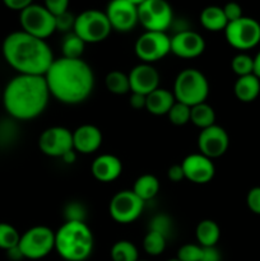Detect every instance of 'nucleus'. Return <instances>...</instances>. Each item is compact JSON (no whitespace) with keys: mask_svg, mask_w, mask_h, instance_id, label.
<instances>
[{"mask_svg":"<svg viewBox=\"0 0 260 261\" xmlns=\"http://www.w3.org/2000/svg\"><path fill=\"white\" fill-rule=\"evenodd\" d=\"M45 79L51 96L65 105L82 103L94 88L93 70L83 59H55Z\"/></svg>","mask_w":260,"mask_h":261,"instance_id":"f257e3e1","label":"nucleus"},{"mask_svg":"<svg viewBox=\"0 0 260 261\" xmlns=\"http://www.w3.org/2000/svg\"><path fill=\"white\" fill-rule=\"evenodd\" d=\"M50 96L45 75L18 74L5 86L2 98L9 116L27 121L45 111Z\"/></svg>","mask_w":260,"mask_h":261,"instance_id":"f03ea898","label":"nucleus"},{"mask_svg":"<svg viewBox=\"0 0 260 261\" xmlns=\"http://www.w3.org/2000/svg\"><path fill=\"white\" fill-rule=\"evenodd\" d=\"M3 56L18 74L45 75L55 58L46 40L20 31L9 33L3 41Z\"/></svg>","mask_w":260,"mask_h":261,"instance_id":"7ed1b4c3","label":"nucleus"},{"mask_svg":"<svg viewBox=\"0 0 260 261\" xmlns=\"http://www.w3.org/2000/svg\"><path fill=\"white\" fill-rule=\"evenodd\" d=\"M93 247V233L86 222L65 221L55 232V250L65 261H86Z\"/></svg>","mask_w":260,"mask_h":261,"instance_id":"20e7f679","label":"nucleus"},{"mask_svg":"<svg viewBox=\"0 0 260 261\" xmlns=\"http://www.w3.org/2000/svg\"><path fill=\"white\" fill-rule=\"evenodd\" d=\"M172 93L176 101L190 107L203 103L209 94L208 79L198 69L186 68L176 76Z\"/></svg>","mask_w":260,"mask_h":261,"instance_id":"39448f33","label":"nucleus"},{"mask_svg":"<svg viewBox=\"0 0 260 261\" xmlns=\"http://www.w3.org/2000/svg\"><path fill=\"white\" fill-rule=\"evenodd\" d=\"M18 249L28 260H41L55 250V232L47 226H35L20 234Z\"/></svg>","mask_w":260,"mask_h":261,"instance_id":"423d86ee","label":"nucleus"},{"mask_svg":"<svg viewBox=\"0 0 260 261\" xmlns=\"http://www.w3.org/2000/svg\"><path fill=\"white\" fill-rule=\"evenodd\" d=\"M112 28L105 12L88 9L75 17L73 32L86 43H98L106 40Z\"/></svg>","mask_w":260,"mask_h":261,"instance_id":"0eeeda50","label":"nucleus"},{"mask_svg":"<svg viewBox=\"0 0 260 261\" xmlns=\"http://www.w3.org/2000/svg\"><path fill=\"white\" fill-rule=\"evenodd\" d=\"M19 23L23 32L46 40L56 32V18L43 5H30L19 13Z\"/></svg>","mask_w":260,"mask_h":261,"instance_id":"6e6552de","label":"nucleus"},{"mask_svg":"<svg viewBox=\"0 0 260 261\" xmlns=\"http://www.w3.org/2000/svg\"><path fill=\"white\" fill-rule=\"evenodd\" d=\"M139 23L145 31L166 32L173 20V12L167 0H147L138 7Z\"/></svg>","mask_w":260,"mask_h":261,"instance_id":"1a4fd4ad","label":"nucleus"},{"mask_svg":"<svg viewBox=\"0 0 260 261\" xmlns=\"http://www.w3.org/2000/svg\"><path fill=\"white\" fill-rule=\"evenodd\" d=\"M227 42L237 50H250L260 42V23L250 17L229 22L224 30Z\"/></svg>","mask_w":260,"mask_h":261,"instance_id":"9d476101","label":"nucleus"},{"mask_svg":"<svg viewBox=\"0 0 260 261\" xmlns=\"http://www.w3.org/2000/svg\"><path fill=\"white\" fill-rule=\"evenodd\" d=\"M134 51L142 63L153 64L171 53V37L166 32L145 31L135 41Z\"/></svg>","mask_w":260,"mask_h":261,"instance_id":"9b49d317","label":"nucleus"},{"mask_svg":"<svg viewBox=\"0 0 260 261\" xmlns=\"http://www.w3.org/2000/svg\"><path fill=\"white\" fill-rule=\"evenodd\" d=\"M145 203L133 190H121L112 196L109 205L111 218L116 223L129 224L137 221L144 211Z\"/></svg>","mask_w":260,"mask_h":261,"instance_id":"f8f14e48","label":"nucleus"},{"mask_svg":"<svg viewBox=\"0 0 260 261\" xmlns=\"http://www.w3.org/2000/svg\"><path fill=\"white\" fill-rule=\"evenodd\" d=\"M38 148L47 157L61 158L73 148V132L64 126H51L38 138Z\"/></svg>","mask_w":260,"mask_h":261,"instance_id":"ddd939ff","label":"nucleus"},{"mask_svg":"<svg viewBox=\"0 0 260 261\" xmlns=\"http://www.w3.org/2000/svg\"><path fill=\"white\" fill-rule=\"evenodd\" d=\"M105 13L111 28L117 32H129L139 23L138 7L129 0H111Z\"/></svg>","mask_w":260,"mask_h":261,"instance_id":"4468645a","label":"nucleus"},{"mask_svg":"<svg viewBox=\"0 0 260 261\" xmlns=\"http://www.w3.org/2000/svg\"><path fill=\"white\" fill-rule=\"evenodd\" d=\"M229 147V137L226 130L214 124L206 129L200 130L198 137L199 153L211 160L219 158L227 152Z\"/></svg>","mask_w":260,"mask_h":261,"instance_id":"2eb2a0df","label":"nucleus"},{"mask_svg":"<svg viewBox=\"0 0 260 261\" xmlns=\"http://www.w3.org/2000/svg\"><path fill=\"white\" fill-rule=\"evenodd\" d=\"M185 180L196 185H204L213 180L216 175V166L213 160L201 153H191L181 162Z\"/></svg>","mask_w":260,"mask_h":261,"instance_id":"dca6fc26","label":"nucleus"},{"mask_svg":"<svg viewBox=\"0 0 260 261\" xmlns=\"http://www.w3.org/2000/svg\"><path fill=\"white\" fill-rule=\"evenodd\" d=\"M205 50L203 36L191 30H181L171 37V53L183 59H194Z\"/></svg>","mask_w":260,"mask_h":261,"instance_id":"f3484780","label":"nucleus"},{"mask_svg":"<svg viewBox=\"0 0 260 261\" xmlns=\"http://www.w3.org/2000/svg\"><path fill=\"white\" fill-rule=\"evenodd\" d=\"M127 75L130 82V92L148 96L160 88V73L152 64H138Z\"/></svg>","mask_w":260,"mask_h":261,"instance_id":"a211bd4d","label":"nucleus"},{"mask_svg":"<svg viewBox=\"0 0 260 261\" xmlns=\"http://www.w3.org/2000/svg\"><path fill=\"white\" fill-rule=\"evenodd\" d=\"M102 132L92 124H83L73 132V148L81 154H92L101 148Z\"/></svg>","mask_w":260,"mask_h":261,"instance_id":"6ab92c4d","label":"nucleus"},{"mask_svg":"<svg viewBox=\"0 0 260 261\" xmlns=\"http://www.w3.org/2000/svg\"><path fill=\"white\" fill-rule=\"evenodd\" d=\"M91 172L99 182H112L121 176L122 162L114 154H101L92 162Z\"/></svg>","mask_w":260,"mask_h":261,"instance_id":"aec40b11","label":"nucleus"},{"mask_svg":"<svg viewBox=\"0 0 260 261\" xmlns=\"http://www.w3.org/2000/svg\"><path fill=\"white\" fill-rule=\"evenodd\" d=\"M175 102L176 99L172 92L160 87L147 96L145 110L154 116H162L168 114Z\"/></svg>","mask_w":260,"mask_h":261,"instance_id":"412c9836","label":"nucleus"},{"mask_svg":"<svg viewBox=\"0 0 260 261\" xmlns=\"http://www.w3.org/2000/svg\"><path fill=\"white\" fill-rule=\"evenodd\" d=\"M235 96L244 103L255 101L260 94V79L254 74L239 76L233 86Z\"/></svg>","mask_w":260,"mask_h":261,"instance_id":"4be33fe9","label":"nucleus"},{"mask_svg":"<svg viewBox=\"0 0 260 261\" xmlns=\"http://www.w3.org/2000/svg\"><path fill=\"white\" fill-rule=\"evenodd\" d=\"M199 20H200L201 25L211 32H221V31L226 30L227 24H228L223 8L218 7V5H209V7L204 8L201 10Z\"/></svg>","mask_w":260,"mask_h":261,"instance_id":"5701e85b","label":"nucleus"},{"mask_svg":"<svg viewBox=\"0 0 260 261\" xmlns=\"http://www.w3.org/2000/svg\"><path fill=\"white\" fill-rule=\"evenodd\" d=\"M195 237L201 247H214L221 239V228L217 222L203 219L196 226Z\"/></svg>","mask_w":260,"mask_h":261,"instance_id":"b1692460","label":"nucleus"},{"mask_svg":"<svg viewBox=\"0 0 260 261\" xmlns=\"http://www.w3.org/2000/svg\"><path fill=\"white\" fill-rule=\"evenodd\" d=\"M160 181L155 177L154 175H150V173H144V175L139 176V177L135 180L134 186H133L132 190L134 191L135 195L139 196L143 201L152 200L153 198L157 196V194L160 193Z\"/></svg>","mask_w":260,"mask_h":261,"instance_id":"393cba45","label":"nucleus"},{"mask_svg":"<svg viewBox=\"0 0 260 261\" xmlns=\"http://www.w3.org/2000/svg\"><path fill=\"white\" fill-rule=\"evenodd\" d=\"M190 122H193L200 130L206 129V127L216 124V111L206 102L195 105V106L191 107Z\"/></svg>","mask_w":260,"mask_h":261,"instance_id":"a878e982","label":"nucleus"},{"mask_svg":"<svg viewBox=\"0 0 260 261\" xmlns=\"http://www.w3.org/2000/svg\"><path fill=\"white\" fill-rule=\"evenodd\" d=\"M105 86L107 91L116 96H124L130 92L129 75L120 70H112L105 76Z\"/></svg>","mask_w":260,"mask_h":261,"instance_id":"bb28decb","label":"nucleus"},{"mask_svg":"<svg viewBox=\"0 0 260 261\" xmlns=\"http://www.w3.org/2000/svg\"><path fill=\"white\" fill-rule=\"evenodd\" d=\"M110 256L112 261H138L139 260V251L132 241L120 240L112 245Z\"/></svg>","mask_w":260,"mask_h":261,"instance_id":"cd10ccee","label":"nucleus"},{"mask_svg":"<svg viewBox=\"0 0 260 261\" xmlns=\"http://www.w3.org/2000/svg\"><path fill=\"white\" fill-rule=\"evenodd\" d=\"M87 43L74 32L65 33L61 42V53L64 58L82 59Z\"/></svg>","mask_w":260,"mask_h":261,"instance_id":"c85d7f7f","label":"nucleus"},{"mask_svg":"<svg viewBox=\"0 0 260 261\" xmlns=\"http://www.w3.org/2000/svg\"><path fill=\"white\" fill-rule=\"evenodd\" d=\"M167 246V239L154 231H148L143 239V250L150 256H160Z\"/></svg>","mask_w":260,"mask_h":261,"instance_id":"c756f323","label":"nucleus"},{"mask_svg":"<svg viewBox=\"0 0 260 261\" xmlns=\"http://www.w3.org/2000/svg\"><path fill=\"white\" fill-rule=\"evenodd\" d=\"M19 240L20 233L15 227H13L9 223H4V222L0 223V249L9 251V250L18 246Z\"/></svg>","mask_w":260,"mask_h":261,"instance_id":"7c9ffc66","label":"nucleus"},{"mask_svg":"<svg viewBox=\"0 0 260 261\" xmlns=\"http://www.w3.org/2000/svg\"><path fill=\"white\" fill-rule=\"evenodd\" d=\"M167 116L168 120L171 121V124L176 125V126H184V125L190 122L191 107L188 106V105L176 101L175 103H173V106L171 107L170 111H168Z\"/></svg>","mask_w":260,"mask_h":261,"instance_id":"2f4dec72","label":"nucleus"},{"mask_svg":"<svg viewBox=\"0 0 260 261\" xmlns=\"http://www.w3.org/2000/svg\"><path fill=\"white\" fill-rule=\"evenodd\" d=\"M148 231H154L158 233L163 234L166 239L172 234L173 232V222L170 216L165 213H160L157 216L153 217L149 221V226H148Z\"/></svg>","mask_w":260,"mask_h":261,"instance_id":"473e14b6","label":"nucleus"},{"mask_svg":"<svg viewBox=\"0 0 260 261\" xmlns=\"http://www.w3.org/2000/svg\"><path fill=\"white\" fill-rule=\"evenodd\" d=\"M231 68L237 76L254 74V58L247 54H237L231 61Z\"/></svg>","mask_w":260,"mask_h":261,"instance_id":"72a5a7b5","label":"nucleus"},{"mask_svg":"<svg viewBox=\"0 0 260 261\" xmlns=\"http://www.w3.org/2000/svg\"><path fill=\"white\" fill-rule=\"evenodd\" d=\"M203 247L198 244H185L177 250V257L180 261H200Z\"/></svg>","mask_w":260,"mask_h":261,"instance_id":"f704fd0d","label":"nucleus"},{"mask_svg":"<svg viewBox=\"0 0 260 261\" xmlns=\"http://www.w3.org/2000/svg\"><path fill=\"white\" fill-rule=\"evenodd\" d=\"M64 217L65 221L86 222V208L79 201H71L66 204L64 209Z\"/></svg>","mask_w":260,"mask_h":261,"instance_id":"c9c22d12","label":"nucleus"},{"mask_svg":"<svg viewBox=\"0 0 260 261\" xmlns=\"http://www.w3.org/2000/svg\"><path fill=\"white\" fill-rule=\"evenodd\" d=\"M56 18V31H60V32L69 33L73 32L74 30V23H75V17L71 14L70 12H65L63 14L58 15Z\"/></svg>","mask_w":260,"mask_h":261,"instance_id":"e433bc0d","label":"nucleus"},{"mask_svg":"<svg viewBox=\"0 0 260 261\" xmlns=\"http://www.w3.org/2000/svg\"><path fill=\"white\" fill-rule=\"evenodd\" d=\"M69 2L70 0H43V7L53 15L63 14L69 10Z\"/></svg>","mask_w":260,"mask_h":261,"instance_id":"4c0bfd02","label":"nucleus"},{"mask_svg":"<svg viewBox=\"0 0 260 261\" xmlns=\"http://www.w3.org/2000/svg\"><path fill=\"white\" fill-rule=\"evenodd\" d=\"M246 204L252 213L260 216V186L252 188L251 190L247 193Z\"/></svg>","mask_w":260,"mask_h":261,"instance_id":"58836bf2","label":"nucleus"},{"mask_svg":"<svg viewBox=\"0 0 260 261\" xmlns=\"http://www.w3.org/2000/svg\"><path fill=\"white\" fill-rule=\"evenodd\" d=\"M222 8H223L224 15H226L228 23L235 22V20H237V19H240V18L244 17V14H242V8L239 3L229 2Z\"/></svg>","mask_w":260,"mask_h":261,"instance_id":"ea45409f","label":"nucleus"},{"mask_svg":"<svg viewBox=\"0 0 260 261\" xmlns=\"http://www.w3.org/2000/svg\"><path fill=\"white\" fill-rule=\"evenodd\" d=\"M4 5L9 8L10 10H17V12H22L25 8L33 4V0H3Z\"/></svg>","mask_w":260,"mask_h":261,"instance_id":"a19ab883","label":"nucleus"},{"mask_svg":"<svg viewBox=\"0 0 260 261\" xmlns=\"http://www.w3.org/2000/svg\"><path fill=\"white\" fill-rule=\"evenodd\" d=\"M167 177L168 180L172 182H180V181L185 180V175H184V170L180 165H172L167 170Z\"/></svg>","mask_w":260,"mask_h":261,"instance_id":"79ce46f5","label":"nucleus"},{"mask_svg":"<svg viewBox=\"0 0 260 261\" xmlns=\"http://www.w3.org/2000/svg\"><path fill=\"white\" fill-rule=\"evenodd\" d=\"M200 261H221V254L218 249L214 247H203Z\"/></svg>","mask_w":260,"mask_h":261,"instance_id":"37998d69","label":"nucleus"},{"mask_svg":"<svg viewBox=\"0 0 260 261\" xmlns=\"http://www.w3.org/2000/svg\"><path fill=\"white\" fill-rule=\"evenodd\" d=\"M130 106L134 110H142L145 109V99H147V96L140 93H134V92H130Z\"/></svg>","mask_w":260,"mask_h":261,"instance_id":"c03bdc74","label":"nucleus"},{"mask_svg":"<svg viewBox=\"0 0 260 261\" xmlns=\"http://www.w3.org/2000/svg\"><path fill=\"white\" fill-rule=\"evenodd\" d=\"M76 157H78V153H76L74 149H71L69 150V152H66L65 154L61 157V160H63V162L65 163V165H73V163L76 161Z\"/></svg>","mask_w":260,"mask_h":261,"instance_id":"a18cd8bd","label":"nucleus"},{"mask_svg":"<svg viewBox=\"0 0 260 261\" xmlns=\"http://www.w3.org/2000/svg\"><path fill=\"white\" fill-rule=\"evenodd\" d=\"M7 252H8V256H9L10 260L18 261V260L24 259V257H23V255H22V252H20V250L18 249V246L14 247V249L9 250V251H7Z\"/></svg>","mask_w":260,"mask_h":261,"instance_id":"49530a36","label":"nucleus"},{"mask_svg":"<svg viewBox=\"0 0 260 261\" xmlns=\"http://www.w3.org/2000/svg\"><path fill=\"white\" fill-rule=\"evenodd\" d=\"M254 75H256L260 79V51L254 58Z\"/></svg>","mask_w":260,"mask_h":261,"instance_id":"de8ad7c7","label":"nucleus"},{"mask_svg":"<svg viewBox=\"0 0 260 261\" xmlns=\"http://www.w3.org/2000/svg\"><path fill=\"white\" fill-rule=\"evenodd\" d=\"M130 3H133L134 5H137V7H139V5H142L143 3L147 2V0H129Z\"/></svg>","mask_w":260,"mask_h":261,"instance_id":"09e8293b","label":"nucleus"},{"mask_svg":"<svg viewBox=\"0 0 260 261\" xmlns=\"http://www.w3.org/2000/svg\"><path fill=\"white\" fill-rule=\"evenodd\" d=\"M167 261H180L177 259V257H173V259H170V260H167Z\"/></svg>","mask_w":260,"mask_h":261,"instance_id":"8fccbe9b","label":"nucleus"},{"mask_svg":"<svg viewBox=\"0 0 260 261\" xmlns=\"http://www.w3.org/2000/svg\"><path fill=\"white\" fill-rule=\"evenodd\" d=\"M2 96H3V94H2V92H0V99H2Z\"/></svg>","mask_w":260,"mask_h":261,"instance_id":"3c124183","label":"nucleus"},{"mask_svg":"<svg viewBox=\"0 0 260 261\" xmlns=\"http://www.w3.org/2000/svg\"><path fill=\"white\" fill-rule=\"evenodd\" d=\"M138 261H147V260H138Z\"/></svg>","mask_w":260,"mask_h":261,"instance_id":"603ef678","label":"nucleus"},{"mask_svg":"<svg viewBox=\"0 0 260 261\" xmlns=\"http://www.w3.org/2000/svg\"><path fill=\"white\" fill-rule=\"evenodd\" d=\"M110 2H111V0H110Z\"/></svg>","mask_w":260,"mask_h":261,"instance_id":"864d4df0","label":"nucleus"}]
</instances>
